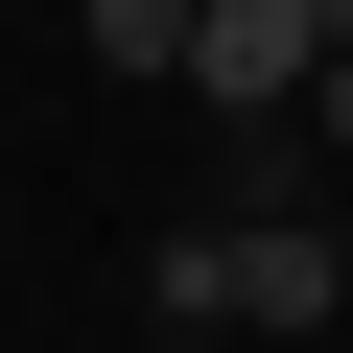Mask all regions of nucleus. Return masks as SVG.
<instances>
[{
	"instance_id": "nucleus-1",
	"label": "nucleus",
	"mask_w": 353,
	"mask_h": 353,
	"mask_svg": "<svg viewBox=\"0 0 353 353\" xmlns=\"http://www.w3.org/2000/svg\"><path fill=\"white\" fill-rule=\"evenodd\" d=\"M330 48H353V0H212V24H189V94L212 118H306Z\"/></svg>"
},
{
	"instance_id": "nucleus-2",
	"label": "nucleus",
	"mask_w": 353,
	"mask_h": 353,
	"mask_svg": "<svg viewBox=\"0 0 353 353\" xmlns=\"http://www.w3.org/2000/svg\"><path fill=\"white\" fill-rule=\"evenodd\" d=\"M353 306V236H306V212H236V330H330Z\"/></svg>"
},
{
	"instance_id": "nucleus-3",
	"label": "nucleus",
	"mask_w": 353,
	"mask_h": 353,
	"mask_svg": "<svg viewBox=\"0 0 353 353\" xmlns=\"http://www.w3.org/2000/svg\"><path fill=\"white\" fill-rule=\"evenodd\" d=\"M141 306H165V330H236V212H189V236H141Z\"/></svg>"
},
{
	"instance_id": "nucleus-4",
	"label": "nucleus",
	"mask_w": 353,
	"mask_h": 353,
	"mask_svg": "<svg viewBox=\"0 0 353 353\" xmlns=\"http://www.w3.org/2000/svg\"><path fill=\"white\" fill-rule=\"evenodd\" d=\"M189 24H212V0H94V48H118V71H189Z\"/></svg>"
},
{
	"instance_id": "nucleus-5",
	"label": "nucleus",
	"mask_w": 353,
	"mask_h": 353,
	"mask_svg": "<svg viewBox=\"0 0 353 353\" xmlns=\"http://www.w3.org/2000/svg\"><path fill=\"white\" fill-rule=\"evenodd\" d=\"M306 141H353V48H330V71H306Z\"/></svg>"
}]
</instances>
